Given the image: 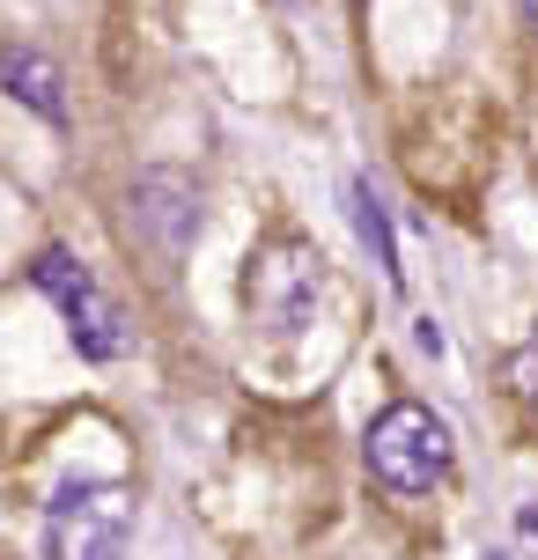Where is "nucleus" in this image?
<instances>
[{"mask_svg": "<svg viewBox=\"0 0 538 560\" xmlns=\"http://www.w3.org/2000/svg\"><path fill=\"white\" fill-rule=\"evenodd\" d=\"M347 222H354V236H362L369 266L384 273V288H406V266H398V244H391V222H384V207H376V192H369L362 177L347 185Z\"/></svg>", "mask_w": 538, "mask_h": 560, "instance_id": "7", "label": "nucleus"}, {"mask_svg": "<svg viewBox=\"0 0 538 560\" xmlns=\"http://www.w3.org/2000/svg\"><path fill=\"white\" fill-rule=\"evenodd\" d=\"M30 280L59 303V317H67V332H74V347H82L89 362H126L133 354V317L96 288V273L67 244H45V252L30 258Z\"/></svg>", "mask_w": 538, "mask_h": 560, "instance_id": "1", "label": "nucleus"}, {"mask_svg": "<svg viewBox=\"0 0 538 560\" xmlns=\"http://www.w3.org/2000/svg\"><path fill=\"white\" fill-rule=\"evenodd\" d=\"M413 347H421L428 362H435V354H443V332H435V317H421V325H413Z\"/></svg>", "mask_w": 538, "mask_h": 560, "instance_id": "9", "label": "nucleus"}, {"mask_svg": "<svg viewBox=\"0 0 538 560\" xmlns=\"http://www.w3.org/2000/svg\"><path fill=\"white\" fill-rule=\"evenodd\" d=\"M369 472L384 479L391 494H428L435 479L451 472V428L428 406H384L369 420Z\"/></svg>", "mask_w": 538, "mask_h": 560, "instance_id": "5", "label": "nucleus"}, {"mask_svg": "<svg viewBox=\"0 0 538 560\" xmlns=\"http://www.w3.org/2000/svg\"><path fill=\"white\" fill-rule=\"evenodd\" d=\"M317 295H325V252H317L311 236H273V244L252 258V273H244V310H252L273 339L303 332Z\"/></svg>", "mask_w": 538, "mask_h": 560, "instance_id": "3", "label": "nucleus"}, {"mask_svg": "<svg viewBox=\"0 0 538 560\" xmlns=\"http://www.w3.org/2000/svg\"><path fill=\"white\" fill-rule=\"evenodd\" d=\"M199 222H207V192H199V177H185V170L155 163L126 185V229H133V244L155 266H177V258L192 252Z\"/></svg>", "mask_w": 538, "mask_h": 560, "instance_id": "4", "label": "nucleus"}, {"mask_svg": "<svg viewBox=\"0 0 538 560\" xmlns=\"http://www.w3.org/2000/svg\"><path fill=\"white\" fill-rule=\"evenodd\" d=\"M524 23H531V37H538V0H524Z\"/></svg>", "mask_w": 538, "mask_h": 560, "instance_id": "10", "label": "nucleus"}, {"mask_svg": "<svg viewBox=\"0 0 538 560\" xmlns=\"http://www.w3.org/2000/svg\"><path fill=\"white\" fill-rule=\"evenodd\" d=\"M0 96L23 104L30 118H45V126H67V74L45 45H23V37L0 45Z\"/></svg>", "mask_w": 538, "mask_h": 560, "instance_id": "6", "label": "nucleus"}, {"mask_svg": "<svg viewBox=\"0 0 538 560\" xmlns=\"http://www.w3.org/2000/svg\"><path fill=\"white\" fill-rule=\"evenodd\" d=\"M52 560H126L133 546V487L118 479H67L45 509Z\"/></svg>", "mask_w": 538, "mask_h": 560, "instance_id": "2", "label": "nucleus"}, {"mask_svg": "<svg viewBox=\"0 0 538 560\" xmlns=\"http://www.w3.org/2000/svg\"><path fill=\"white\" fill-rule=\"evenodd\" d=\"M510 376H516V392H524V398H538V347H524V354H516Z\"/></svg>", "mask_w": 538, "mask_h": 560, "instance_id": "8", "label": "nucleus"}]
</instances>
